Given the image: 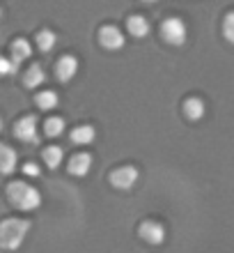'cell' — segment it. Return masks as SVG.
Instances as JSON below:
<instances>
[{"label": "cell", "mask_w": 234, "mask_h": 253, "mask_svg": "<svg viewBox=\"0 0 234 253\" xmlns=\"http://www.w3.org/2000/svg\"><path fill=\"white\" fill-rule=\"evenodd\" d=\"M28 230H30L28 221L7 219L5 223H0V247L7 249V251H16L26 240Z\"/></svg>", "instance_id": "obj_1"}, {"label": "cell", "mask_w": 234, "mask_h": 253, "mask_svg": "<svg viewBox=\"0 0 234 253\" xmlns=\"http://www.w3.org/2000/svg\"><path fill=\"white\" fill-rule=\"evenodd\" d=\"M7 196H9V200H12L19 210H23V212L37 210V207L41 205V193L34 187L26 184V182H12L9 189H7Z\"/></svg>", "instance_id": "obj_2"}, {"label": "cell", "mask_w": 234, "mask_h": 253, "mask_svg": "<svg viewBox=\"0 0 234 253\" xmlns=\"http://www.w3.org/2000/svg\"><path fill=\"white\" fill-rule=\"evenodd\" d=\"M161 35H163V40L167 44H172V46H181L184 42H186V23L177 16H170V19L163 21V26H161Z\"/></svg>", "instance_id": "obj_3"}, {"label": "cell", "mask_w": 234, "mask_h": 253, "mask_svg": "<svg viewBox=\"0 0 234 253\" xmlns=\"http://www.w3.org/2000/svg\"><path fill=\"white\" fill-rule=\"evenodd\" d=\"M14 133H16V138L23 140V143H39L37 118H33V115H28V118H21V120L14 125Z\"/></svg>", "instance_id": "obj_4"}, {"label": "cell", "mask_w": 234, "mask_h": 253, "mask_svg": "<svg viewBox=\"0 0 234 253\" xmlns=\"http://www.w3.org/2000/svg\"><path fill=\"white\" fill-rule=\"evenodd\" d=\"M99 42L101 46L108 48V51H117V48L124 46V35L117 26H103L99 33Z\"/></svg>", "instance_id": "obj_5"}, {"label": "cell", "mask_w": 234, "mask_h": 253, "mask_svg": "<svg viewBox=\"0 0 234 253\" xmlns=\"http://www.w3.org/2000/svg\"><path fill=\"white\" fill-rule=\"evenodd\" d=\"M110 182H113L117 189H131L138 182V170L134 166H124L117 168L113 175H110Z\"/></svg>", "instance_id": "obj_6"}, {"label": "cell", "mask_w": 234, "mask_h": 253, "mask_svg": "<svg viewBox=\"0 0 234 253\" xmlns=\"http://www.w3.org/2000/svg\"><path fill=\"white\" fill-rule=\"evenodd\" d=\"M140 237L149 244H163L166 240V228L156 223V221H145L140 226Z\"/></svg>", "instance_id": "obj_7"}, {"label": "cell", "mask_w": 234, "mask_h": 253, "mask_svg": "<svg viewBox=\"0 0 234 253\" xmlns=\"http://www.w3.org/2000/svg\"><path fill=\"white\" fill-rule=\"evenodd\" d=\"M55 72H58V79L67 83V81H71L76 76V72H78V60H76L74 55H65V58H60Z\"/></svg>", "instance_id": "obj_8"}, {"label": "cell", "mask_w": 234, "mask_h": 253, "mask_svg": "<svg viewBox=\"0 0 234 253\" xmlns=\"http://www.w3.org/2000/svg\"><path fill=\"white\" fill-rule=\"evenodd\" d=\"M16 161H19V154L14 152L12 147H9V145H0V173H2V175L14 173Z\"/></svg>", "instance_id": "obj_9"}, {"label": "cell", "mask_w": 234, "mask_h": 253, "mask_svg": "<svg viewBox=\"0 0 234 253\" xmlns=\"http://www.w3.org/2000/svg\"><path fill=\"white\" fill-rule=\"evenodd\" d=\"M90 168H92V157H90V154H76V157H71V161H69V173L76 175V177L87 175Z\"/></svg>", "instance_id": "obj_10"}, {"label": "cell", "mask_w": 234, "mask_h": 253, "mask_svg": "<svg viewBox=\"0 0 234 253\" xmlns=\"http://www.w3.org/2000/svg\"><path fill=\"white\" fill-rule=\"evenodd\" d=\"M30 55H33V48H30V42L28 40H16L12 44V62L14 65L21 67V62L28 60Z\"/></svg>", "instance_id": "obj_11"}, {"label": "cell", "mask_w": 234, "mask_h": 253, "mask_svg": "<svg viewBox=\"0 0 234 253\" xmlns=\"http://www.w3.org/2000/svg\"><path fill=\"white\" fill-rule=\"evenodd\" d=\"M94 136H97V131H94V126H90V125H80L71 131V140H74L76 145H90L94 140Z\"/></svg>", "instance_id": "obj_12"}, {"label": "cell", "mask_w": 234, "mask_h": 253, "mask_svg": "<svg viewBox=\"0 0 234 253\" xmlns=\"http://www.w3.org/2000/svg\"><path fill=\"white\" fill-rule=\"evenodd\" d=\"M129 33L134 35V37H147L149 35V21L140 14H134L131 19H129Z\"/></svg>", "instance_id": "obj_13"}, {"label": "cell", "mask_w": 234, "mask_h": 253, "mask_svg": "<svg viewBox=\"0 0 234 253\" xmlns=\"http://www.w3.org/2000/svg\"><path fill=\"white\" fill-rule=\"evenodd\" d=\"M44 81H46V72H44V67L37 65V62L28 67V72H26V85L28 87H39Z\"/></svg>", "instance_id": "obj_14"}, {"label": "cell", "mask_w": 234, "mask_h": 253, "mask_svg": "<svg viewBox=\"0 0 234 253\" xmlns=\"http://www.w3.org/2000/svg\"><path fill=\"white\" fill-rule=\"evenodd\" d=\"M62 157H65V152H62V147H46L44 150V161H46V166L48 168H58L62 164Z\"/></svg>", "instance_id": "obj_15"}, {"label": "cell", "mask_w": 234, "mask_h": 253, "mask_svg": "<svg viewBox=\"0 0 234 253\" xmlns=\"http://www.w3.org/2000/svg\"><path fill=\"white\" fill-rule=\"evenodd\" d=\"M37 106L41 108V111H51V108L58 106V94L53 92V90H44V92L37 94Z\"/></svg>", "instance_id": "obj_16"}, {"label": "cell", "mask_w": 234, "mask_h": 253, "mask_svg": "<svg viewBox=\"0 0 234 253\" xmlns=\"http://www.w3.org/2000/svg\"><path fill=\"white\" fill-rule=\"evenodd\" d=\"M184 113L191 118V120H200L202 115H204V104L202 99H188L184 104Z\"/></svg>", "instance_id": "obj_17"}, {"label": "cell", "mask_w": 234, "mask_h": 253, "mask_svg": "<svg viewBox=\"0 0 234 253\" xmlns=\"http://www.w3.org/2000/svg\"><path fill=\"white\" fill-rule=\"evenodd\" d=\"M55 42H58V37H55L53 30H41V33L37 35V46H39L41 51H51V48L55 46Z\"/></svg>", "instance_id": "obj_18"}, {"label": "cell", "mask_w": 234, "mask_h": 253, "mask_svg": "<svg viewBox=\"0 0 234 253\" xmlns=\"http://www.w3.org/2000/svg\"><path fill=\"white\" fill-rule=\"evenodd\" d=\"M62 133H65V120H62V118H51V120H46V136L58 138Z\"/></svg>", "instance_id": "obj_19"}, {"label": "cell", "mask_w": 234, "mask_h": 253, "mask_svg": "<svg viewBox=\"0 0 234 253\" xmlns=\"http://www.w3.org/2000/svg\"><path fill=\"white\" fill-rule=\"evenodd\" d=\"M19 72V65H14L9 58H2L0 55V76H9V74Z\"/></svg>", "instance_id": "obj_20"}, {"label": "cell", "mask_w": 234, "mask_h": 253, "mask_svg": "<svg viewBox=\"0 0 234 253\" xmlns=\"http://www.w3.org/2000/svg\"><path fill=\"white\" fill-rule=\"evenodd\" d=\"M225 37H228V42H234V14L225 16Z\"/></svg>", "instance_id": "obj_21"}, {"label": "cell", "mask_w": 234, "mask_h": 253, "mask_svg": "<svg viewBox=\"0 0 234 253\" xmlns=\"http://www.w3.org/2000/svg\"><path fill=\"white\" fill-rule=\"evenodd\" d=\"M23 173H26V175H33V177H37L41 170H39V166H37V164H33V161H30V164H26V166H23Z\"/></svg>", "instance_id": "obj_22"}, {"label": "cell", "mask_w": 234, "mask_h": 253, "mask_svg": "<svg viewBox=\"0 0 234 253\" xmlns=\"http://www.w3.org/2000/svg\"><path fill=\"white\" fill-rule=\"evenodd\" d=\"M0 131H2V118H0Z\"/></svg>", "instance_id": "obj_23"}, {"label": "cell", "mask_w": 234, "mask_h": 253, "mask_svg": "<svg viewBox=\"0 0 234 253\" xmlns=\"http://www.w3.org/2000/svg\"><path fill=\"white\" fill-rule=\"evenodd\" d=\"M147 2H154V0H147Z\"/></svg>", "instance_id": "obj_24"}, {"label": "cell", "mask_w": 234, "mask_h": 253, "mask_svg": "<svg viewBox=\"0 0 234 253\" xmlns=\"http://www.w3.org/2000/svg\"><path fill=\"white\" fill-rule=\"evenodd\" d=\"M0 14H2V12H0Z\"/></svg>", "instance_id": "obj_25"}]
</instances>
